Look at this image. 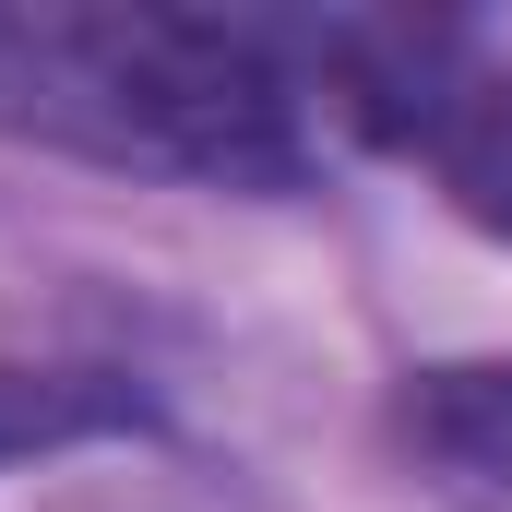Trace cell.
Returning <instances> with one entry per match:
<instances>
[{"label": "cell", "mask_w": 512, "mask_h": 512, "mask_svg": "<svg viewBox=\"0 0 512 512\" xmlns=\"http://www.w3.org/2000/svg\"><path fill=\"white\" fill-rule=\"evenodd\" d=\"M310 120V12L0 0V131L24 143L203 191H298Z\"/></svg>", "instance_id": "1"}, {"label": "cell", "mask_w": 512, "mask_h": 512, "mask_svg": "<svg viewBox=\"0 0 512 512\" xmlns=\"http://www.w3.org/2000/svg\"><path fill=\"white\" fill-rule=\"evenodd\" d=\"M405 465L453 512H512V358H441L393 393Z\"/></svg>", "instance_id": "2"}, {"label": "cell", "mask_w": 512, "mask_h": 512, "mask_svg": "<svg viewBox=\"0 0 512 512\" xmlns=\"http://www.w3.org/2000/svg\"><path fill=\"white\" fill-rule=\"evenodd\" d=\"M393 155H417L465 227L512 239V72H489V60L465 48V72H453L417 120L393 131Z\"/></svg>", "instance_id": "3"}, {"label": "cell", "mask_w": 512, "mask_h": 512, "mask_svg": "<svg viewBox=\"0 0 512 512\" xmlns=\"http://www.w3.org/2000/svg\"><path fill=\"white\" fill-rule=\"evenodd\" d=\"M143 429V393L120 370H36V358H0V465L24 453H60V441H108Z\"/></svg>", "instance_id": "4"}]
</instances>
